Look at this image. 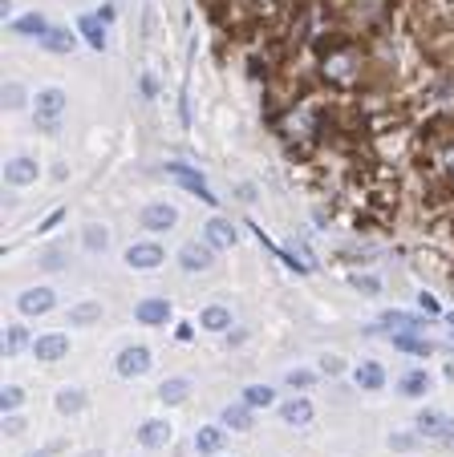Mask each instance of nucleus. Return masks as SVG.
I'll list each match as a JSON object with an SVG mask.
<instances>
[{
	"instance_id": "f257e3e1",
	"label": "nucleus",
	"mask_w": 454,
	"mask_h": 457,
	"mask_svg": "<svg viewBox=\"0 0 454 457\" xmlns=\"http://www.w3.org/2000/svg\"><path fill=\"white\" fill-rule=\"evenodd\" d=\"M414 429H418V437H430V441H450L454 445V421L446 417V413H434V409L418 413Z\"/></svg>"
},
{
	"instance_id": "f03ea898",
	"label": "nucleus",
	"mask_w": 454,
	"mask_h": 457,
	"mask_svg": "<svg viewBox=\"0 0 454 457\" xmlns=\"http://www.w3.org/2000/svg\"><path fill=\"white\" fill-rule=\"evenodd\" d=\"M61 110H65V93H61V89H41V93H37V125L45 130V134L57 130Z\"/></svg>"
},
{
	"instance_id": "7ed1b4c3",
	"label": "nucleus",
	"mask_w": 454,
	"mask_h": 457,
	"mask_svg": "<svg viewBox=\"0 0 454 457\" xmlns=\"http://www.w3.org/2000/svg\"><path fill=\"white\" fill-rule=\"evenodd\" d=\"M175 222H178V210L166 207V202H154V207L142 210V227H146V231H171Z\"/></svg>"
},
{
	"instance_id": "20e7f679",
	"label": "nucleus",
	"mask_w": 454,
	"mask_h": 457,
	"mask_svg": "<svg viewBox=\"0 0 454 457\" xmlns=\"http://www.w3.org/2000/svg\"><path fill=\"white\" fill-rule=\"evenodd\" d=\"M166 174H171V178H178L183 186H191V190H195V195H199L203 202H215V195L207 190V183H203L199 174L191 170V166H183V162H166Z\"/></svg>"
},
{
	"instance_id": "39448f33",
	"label": "nucleus",
	"mask_w": 454,
	"mask_h": 457,
	"mask_svg": "<svg viewBox=\"0 0 454 457\" xmlns=\"http://www.w3.org/2000/svg\"><path fill=\"white\" fill-rule=\"evenodd\" d=\"M163 260H166V255L154 247V243H134V247L126 251V263H130V267H138V272H151V267H158Z\"/></svg>"
},
{
	"instance_id": "423d86ee",
	"label": "nucleus",
	"mask_w": 454,
	"mask_h": 457,
	"mask_svg": "<svg viewBox=\"0 0 454 457\" xmlns=\"http://www.w3.org/2000/svg\"><path fill=\"white\" fill-rule=\"evenodd\" d=\"M378 328L381 332H422V328H426V320H418V316H405V312H385V316H381L378 320Z\"/></svg>"
},
{
	"instance_id": "0eeeda50",
	"label": "nucleus",
	"mask_w": 454,
	"mask_h": 457,
	"mask_svg": "<svg viewBox=\"0 0 454 457\" xmlns=\"http://www.w3.org/2000/svg\"><path fill=\"white\" fill-rule=\"evenodd\" d=\"M53 299H57V296H53L49 287H33V292H25V296L16 299V308L25 312V316H41V312L53 308Z\"/></svg>"
},
{
	"instance_id": "6e6552de",
	"label": "nucleus",
	"mask_w": 454,
	"mask_h": 457,
	"mask_svg": "<svg viewBox=\"0 0 454 457\" xmlns=\"http://www.w3.org/2000/svg\"><path fill=\"white\" fill-rule=\"evenodd\" d=\"M146 369H151V352H146V348H126V352L118 356V372H122V376H142Z\"/></svg>"
},
{
	"instance_id": "1a4fd4ad",
	"label": "nucleus",
	"mask_w": 454,
	"mask_h": 457,
	"mask_svg": "<svg viewBox=\"0 0 454 457\" xmlns=\"http://www.w3.org/2000/svg\"><path fill=\"white\" fill-rule=\"evenodd\" d=\"M178 263L187 267V272H207L211 267V247H203V243H187V247L178 251Z\"/></svg>"
},
{
	"instance_id": "9d476101",
	"label": "nucleus",
	"mask_w": 454,
	"mask_h": 457,
	"mask_svg": "<svg viewBox=\"0 0 454 457\" xmlns=\"http://www.w3.org/2000/svg\"><path fill=\"white\" fill-rule=\"evenodd\" d=\"M33 178H37V162L33 158H13L4 166V183L9 186H29Z\"/></svg>"
},
{
	"instance_id": "9b49d317",
	"label": "nucleus",
	"mask_w": 454,
	"mask_h": 457,
	"mask_svg": "<svg viewBox=\"0 0 454 457\" xmlns=\"http://www.w3.org/2000/svg\"><path fill=\"white\" fill-rule=\"evenodd\" d=\"M280 421H284V425H308V421H313V405H308L304 396H292V401L280 405Z\"/></svg>"
},
{
	"instance_id": "f8f14e48",
	"label": "nucleus",
	"mask_w": 454,
	"mask_h": 457,
	"mask_svg": "<svg viewBox=\"0 0 454 457\" xmlns=\"http://www.w3.org/2000/svg\"><path fill=\"white\" fill-rule=\"evenodd\" d=\"M138 441L146 445V449H163V445L171 441V421H146L138 429Z\"/></svg>"
},
{
	"instance_id": "ddd939ff",
	"label": "nucleus",
	"mask_w": 454,
	"mask_h": 457,
	"mask_svg": "<svg viewBox=\"0 0 454 457\" xmlns=\"http://www.w3.org/2000/svg\"><path fill=\"white\" fill-rule=\"evenodd\" d=\"M138 324H166L171 320V304L166 299H142L138 308H134Z\"/></svg>"
},
{
	"instance_id": "4468645a",
	"label": "nucleus",
	"mask_w": 454,
	"mask_h": 457,
	"mask_svg": "<svg viewBox=\"0 0 454 457\" xmlns=\"http://www.w3.org/2000/svg\"><path fill=\"white\" fill-rule=\"evenodd\" d=\"M65 352H69L65 336H41V340H33V356H41V360H61Z\"/></svg>"
},
{
	"instance_id": "2eb2a0df",
	"label": "nucleus",
	"mask_w": 454,
	"mask_h": 457,
	"mask_svg": "<svg viewBox=\"0 0 454 457\" xmlns=\"http://www.w3.org/2000/svg\"><path fill=\"white\" fill-rule=\"evenodd\" d=\"M203 235H207L211 247H231V243H236V227H231L227 219H211L207 227H203Z\"/></svg>"
},
{
	"instance_id": "dca6fc26",
	"label": "nucleus",
	"mask_w": 454,
	"mask_h": 457,
	"mask_svg": "<svg viewBox=\"0 0 454 457\" xmlns=\"http://www.w3.org/2000/svg\"><path fill=\"white\" fill-rule=\"evenodd\" d=\"M13 33H21V37H45V33H49V21L41 13H25L13 21Z\"/></svg>"
},
{
	"instance_id": "f3484780",
	"label": "nucleus",
	"mask_w": 454,
	"mask_h": 457,
	"mask_svg": "<svg viewBox=\"0 0 454 457\" xmlns=\"http://www.w3.org/2000/svg\"><path fill=\"white\" fill-rule=\"evenodd\" d=\"M77 29L86 33V41L94 45V49H106V25H101V16H81Z\"/></svg>"
},
{
	"instance_id": "a211bd4d",
	"label": "nucleus",
	"mask_w": 454,
	"mask_h": 457,
	"mask_svg": "<svg viewBox=\"0 0 454 457\" xmlns=\"http://www.w3.org/2000/svg\"><path fill=\"white\" fill-rule=\"evenodd\" d=\"M195 449H199V453H219V449H223V429H215V425L199 429L195 433Z\"/></svg>"
},
{
	"instance_id": "6ab92c4d",
	"label": "nucleus",
	"mask_w": 454,
	"mask_h": 457,
	"mask_svg": "<svg viewBox=\"0 0 454 457\" xmlns=\"http://www.w3.org/2000/svg\"><path fill=\"white\" fill-rule=\"evenodd\" d=\"M353 381L361 384V389H381V384H385V372H381V364H357Z\"/></svg>"
},
{
	"instance_id": "aec40b11",
	"label": "nucleus",
	"mask_w": 454,
	"mask_h": 457,
	"mask_svg": "<svg viewBox=\"0 0 454 457\" xmlns=\"http://www.w3.org/2000/svg\"><path fill=\"white\" fill-rule=\"evenodd\" d=\"M191 384L183 381V376H171V381H163V389H158V396H163L166 405H178V401H187Z\"/></svg>"
},
{
	"instance_id": "412c9836",
	"label": "nucleus",
	"mask_w": 454,
	"mask_h": 457,
	"mask_svg": "<svg viewBox=\"0 0 454 457\" xmlns=\"http://www.w3.org/2000/svg\"><path fill=\"white\" fill-rule=\"evenodd\" d=\"M41 41H45V49L49 53H69L74 49V33H69V29H49Z\"/></svg>"
},
{
	"instance_id": "4be33fe9",
	"label": "nucleus",
	"mask_w": 454,
	"mask_h": 457,
	"mask_svg": "<svg viewBox=\"0 0 454 457\" xmlns=\"http://www.w3.org/2000/svg\"><path fill=\"white\" fill-rule=\"evenodd\" d=\"M199 324L207 328V332H223L227 324H231V312H227V308H203Z\"/></svg>"
},
{
	"instance_id": "5701e85b",
	"label": "nucleus",
	"mask_w": 454,
	"mask_h": 457,
	"mask_svg": "<svg viewBox=\"0 0 454 457\" xmlns=\"http://www.w3.org/2000/svg\"><path fill=\"white\" fill-rule=\"evenodd\" d=\"M57 409H61V413H81V409H86V393H81V389H61V393H57Z\"/></svg>"
},
{
	"instance_id": "b1692460",
	"label": "nucleus",
	"mask_w": 454,
	"mask_h": 457,
	"mask_svg": "<svg viewBox=\"0 0 454 457\" xmlns=\"http://www.w3.org/2000/svg\"><path fill=\"white\" fill-rule=\"evenodd\" d=\"M223 425H231V429H252V413L243 405H227L223 409Z\"/></svg>"
},
{
	"instance_id": "393cba45",
	"label": "nucleus",
	"mask_w": 454,
	"mask_h": 457,
	"mask_svg": "<svg viewBox=\"0 0 454 457\" xmlns=\"http://www.w3.org/2000/svg\"><path fill=\"white\" fill-rule=\"evenodd\" d=\"M426 389H430V376H426V372H405V376H402V393L405 396H422Z\"/></svg>"
},
{
	"instance_id": "a878e982",
	"label": "nucleus",
	"mask_w": 454,
	"mask_h": 457,
	"mask_svg": "<svg viewBox=\"0 0 454 457\" xmlns=\"http://www.w3.org/2000/svg\"><path fill=\"white\" fill-rule=\"evenodd\" d=\"M25 344H29V332L21 328V324H13V328H9V336H4V356H16Z\"/></svg>"
},
{
	"instance_id": "bb28decb",
	"label": "nucleus",
	"mask_w": 454,
	"mask_h": 457,
	"mask_svg": "<svg viewBox=\"0 0 454 457\" xmlns=\"http://www.w3.org/2000/svg\"><path fill=\"white\" fill-rule=\"evenodd\" d=\"M101 320V304H81V308L69 312V324H94Z\"/></svg>"
},
{
	"instance_id": "cd10ccee",
	"label": "nucleus",
	"mask_w": 454,
	"mask_h": 457,
	"mask_svg": "<svg viewBox=\"0 0 454 457\" xmlns=\"http://www.w3.org/2000/svg\"><path fill=\"white\" fill-rule=\"evenodd\" d=\"M243 401H248V405H272V401H276V393H272V389H268V384H252V389H248V393H243Z\"/></svg>"
},
{
	"instance_id": "c85d7f7f",
	"label": "nucleus",
	"mask_w": 454,
	"mask_h": 457,
	"mask_svg": "<svg viewBox=\"0 0 454 457\" xmlns=\"http://www.w3.org/2000/svg\"><path fill=\"white\" fill-rule=\"evenodd\" d=\"M393 348H402V352H418V356H426L430 344H422V340H414V336L405 332H393Z\"/></svg>"
},
{
	"instance_id": "c756f323",
	"label": "nucleus",
	"mask_w": 454,
	"mask_h": 457,
	"mask_svg": "<svg viewBox=\"0 0 454 457\" xmlns=\"http://www.w3.org/2000/svg\"><path fill=\"white\" fill-rule=\"evenodd\" d=\"M86 247L89 251H106L110 247V235H106L101 227H86Z\"/></svg>"
},
{
	"instance_id": "7c9ffc66",
	"label": "nucleus",
	"mask_w": 454,
	"mask_h": 457,
	"mask_svg": "<svg viewBox=\"0 0 454 457\" xmlns=\"http://www.w3.org/2000/svg\"><path fill=\"white\" fill-rule=\"evenodd\" d=\"M4 106H9V110H21V106H25V89L16 86V81L4 86Z\"/></svg>"
},
{
	"instance_id": "2f4dec72",
	"label": "nucleus",
	"mask_w": 454,
	"mask_h": 457,
	"mask_svg": "<svg viewBox=\"0 0 454 457\" xmlns=\"http://www.w3.org/2000/svg\"><path fill=\"white\" fill-rule=\"evenodd\" d=\"M21 401H25V393H21V389H4V396H0V405H4V409H16Z\"/></svg>"
},
{
	"instance_id": "473e14b6",
	"label": "nucleus",
	"mask_w": 454,
	"mask_h": 457,
	"mask_svg": "<svg viewBox=\"0 0 454 457\" xmlns=\"http://www.w3.org/2000/svg\"><path fill=\"white\" fill-rule=\"evenodd\" d=\"M288 384H292V389H304V384H313V372H304V369L296 372V369H292L288 372Z\"/></svg>"
},
{
	"instance_id": "72a5a7b5",
	"label": "nucleus",
	"mask_w": 454,
	"mask_h": 457,
	"mask_svg": "<svg viewBox=\"0 0 454 457\" xmlns=\"http://www.w3.org/2000/svg\"><path fill=\"white\" fill-rule=\"evenodd\" d=\"M353 287L361 292V296H378V279H361V275H357V279H353Z\"/></svg>"
},
{
	"instance_id": "f704fd0d",
	"label": "nucleus",
	"mask_w": 454,
	"mask_h": 457,
	"mask_svg": "<svg viewBox=\"0 0 454 457\" xmlns=\"http://www.w3.org/2000/svg\"><path fill=\"white\" fill-rule=\"evenodd\" d=\"M61 215H65V210H53L49 219L41 222V231H53V227H57V222H61Z\"/></svg>"
},
{
	"instance_id": "c9c22d12",
	"label": "nucleus",
	"mask_w": 454,
	"mask_h": 457,
	"mask_svg": "<svg viewBox=\"0 0 454 457\" xmlns=\"http://www.w3.org/2000/svg\"><path fill=\"white\" fill-rule=\"evenodd\" d=\"M61 255H57V251H53V255H45V267H49V272H57V267H61Z\"/></svg>"
},
{
	"instance_id": "e433bc0d",
	"label": "nucleus",
	"mask_w": 454,
	"mask_h": 457,
	"mask_svg": "<svg viewBox=\"0 0 454 457\" xmlns=\"http://www.w3.org/2000/svg\"><path fill=\"white\" fill-rule=\"evenodd\" d=\"M422 308H426V312H438V299H434V296H426V292H422Z\"/></svg>"
},
{
	"instance_id": "4c0bfd02",
	"label": "nucleus",
	"mask_w": 454,
	"mask_h": 457,
	"mask_svg": "<svg viewBox=\"0 0 454 457\" xmlns=\"http://www.w3.org/2000/svg\"><path fill=\"white\" fill-rule=\"evenodd\" d=\"M29 457H53V453H29Z\"/></svg>"
}]
</instances>
